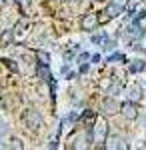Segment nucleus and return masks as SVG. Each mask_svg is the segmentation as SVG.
<instances>
[{"mask_svg":"<svg viewBox=\"0 0 146 150\" xmlns=\"http://www.w3.org/2000/svg\"><path fill=\"white\" fill-rule=\"evenodd\" d=\"M22 120H24V124H26L28 128H38V126H42V116H40V112H38V110H34V108L24 110Z\"/></svg>","mask_w":146,"mask_h":150,"instance_id":"nucleus-1","label":"nucleus"},{"mask_svg":"<svg viewBox=\"0 0 146 150\" xmlns=\"http://www.w3.org/2000/svg\"><path fill=\"white\" fill-rule=\"evenodd\" d=\"M102 112L104 114H116V112H120V104L116 102V98L112 96H106L104 100H102Z\"/></svg>","mask_w":146,"mask_h":150,"instance_id":"nucleus-2","label":"nucleus"},{"mask_svg":"<svg viewBox=\"0 0 146 150\" xmlns=\"http://www.w3.org/2000/svg\"><path fill=\"white\" fill-rule=\"evenodd\" d=\"M100 24V20H98V16L94 14V12H90V14H86L84 18H82V22H80V26H82V30H86V32H90V30H94L96 26Z\"/></svg>","mask_w":146,"mask_h":150,"instance_id":"nucleus-3","label":"nucleus"},{"mask_svg":"<svg viewBox=\"0 0 146 150\" xmlns=\"http://www.w3.org/2000/svg\"><path fill=\"white\" fill-rule=\"evenodd\" d=\"M120 112H122V116L126 120H134L136 116H138V108H136V104L130 100V102H124L122 106H120Z\"/></svg>","mask_w":146,"mask_h":150,"instance_id":"nucleus-4","label":"nucleus"},{"mask_svg":"<svg viewBox=\"0 0 146 150\" xmlns=\"http://www.w3.org/2000/svg\"><path fill=\"white\" fill-rule=\"evenodd\" d=\"M106 148H120V150H124V148H128V144L124 142V138L122 136H110V138L106 140V144H104Z\"/></svg>","mask_w":146,"mask_h":150,"instance_id":"nucleus-5","label":"nucleus"},{"mask_svg":"<svg viewBox=\"0 0 146 150\" xmlns=\"http://www.w3.org/2000/svg\"><path fill=\"white\" fill-rule=\"evenodd\" d=\"M106 130H108L106 128V122L104 120H98V126L94 128V140L96 142H104L106 140Z\"/></svg>","mask_w":146,"mask_h":150,"instance_id":"nucleus-6","label":"nucleus"},{"mask_svg":"<svg viewBox=\"0 0 146 150\" xmlns=\"http://www.w3.org/2000/svg\"><path fill=\"white\" fill-rule=\"evenodd\" d=\"M120 12H122V6H116V4H112V2H110V6L104 10V14H106L108 18H114V16H118Z\"/></svg>","mask_w":146,"mask_h":150,"instance_id":"nucleus-7","label":"nucleus"},{"mask_svg":"<svg viewBox=\"0 0 146 150\" xmlns=\"http://www.w3.org/2000/svg\"><path fill=\"white\" fill-rule=\"evenodd\" d=\"M10 38H12V32H10V30H8L6 34H4V36H2V38H0V46H4V44H6V42H8Z\"/></svg>","mask_w":146,"mask_h":150,"instance_id":"nucleus-8","label":"nucleus"},{"mask_svg":"<svg viewBox=\"0 0 146 150\" xmlns=\"http://www.w3.org/2000/svg\"><path fill=\"white\" fill-rule=\"evenodd\" d=\"M140 90H138V88H130V100H132V102H134V100H138V96H140Z\"/></svg>","mask_w":146,"mask_h":150,"instance_id":"nucleus-9","label":"nucleus"},{"mask_svg":"<svg viewBox=\"0 0 146 150\" xmlns=\"http://www.w3.org/2000/svg\"><path fill=\"white\" fill-rule=\"evenodd\" d=\"M110 2H112V4H116V6H122V8H124V4H126L128 0H110Z\"/></svg>","mask_w":146,"mask_h":150,"instance_id":"nucleus-10","label":"nucleus"},{"mask_svg":"<svg viewBox=\"0 0 146 150\" xmlns=\"http://www.w3.org/2000/svg\"><path fill=\"white\" fill-rule=\"evenodd\" d=\"M2 4H4V0H0V6H2Z\"/></svg>","mask_w":146,"mask_h":150,"instance_id":"nucleus-11","label":"nucleus"}]
</instances>
